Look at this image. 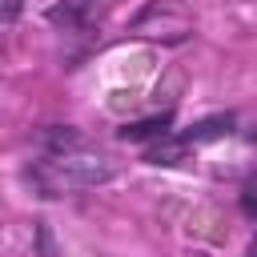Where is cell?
Wrapping results in <instances>:
<instances>
[{"instance_id":"5b68a950","label":"cell","mask_w":257,"mask_h":257,"mask_svg":"<svg viewBox=\"0 0 257 257\" xmlns=\"http://www.w3.org/2000/svg\"><path fill=\"white\" fill-rule=\"evenodd\" d=\"M24 12V0H0V20H16Z\"/></svg>"},{"instance_id":"277c9868","label":"cell","mask_w":257,"mask_h":257,"mask_svg":"<svg viewBox=\"0 0 257 257\" xmlns=\"http://www.w3.org/2000/svg\"><path fill=\"white\" fill-rule=\"evenodd\" d=\"M241 209L257 221V173H253V177L245 181V189H241Z\"/></svg>"},{"instance_id":"3957f363","label":"cell","mask_w":257,"mask_h":257,"mask_svg":"<svg viewBox=\"0 0 257 257\" xmlns=\"http://www.w3.org/2000/svg\"><path fill=\"white\" fill-rule=\"evenodd\" d=\"M229 124H233V116H213V120H201L193 133H185L181 141L185 145H193V141H209V137H221V133H229Z\"/></svg>"},{"instance_id":"6da1fadb","label":"cell","mask_w":257,"mask_h":257,"mask_svg":"<svg viewBox=\"0 0 257 257\" xmlns=\"http://www.w3.org/2000/svg\"><path fill=\"white\" fill-rule=\"evenodd\" d=\"M44 141H48V153L32 165V181L44 197H60V193H72V189H92V185L112 181L116 165L104 153H92L80 133L52 128Z\"/></svg>"},{"instance_id":"8992f818","label":"cell","mask_w":257,"mask_h":257,"mask_svg":"<svg viewBox=\"0 0 257 257\" xmlns=\"http://www.w3.org/2000/svg\"><path fill=\"white\" fill-rule=\"evenodd\" d=\"M245 257H257V241H253V245H249V253H245Z\"/></svg>"},{"instance_id":"7a4b0ae2","label":"cell","mask_w":257,"mask_h":257,"mask_svg":"<svg viewBox=\"0 0 257 257\" xmlns=\"http://www.w3.org/2000/svg\"><path fill=\"white\" fill-rule=\"evenodd\" d=\"M169 124H173V116H169V112H165V116H149V120L124 124V128H120V137H124V141H149V137H169Z\"/></svg>"}]
</instances>
